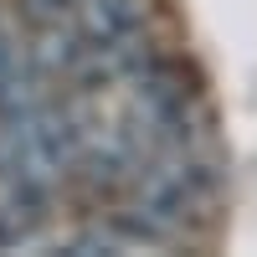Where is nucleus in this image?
<instances>
[{
	"instance_id": "nucleus-1",
	"label": "nucleus",
	"mask_w": 257,
	"mask_h": 257,
	"mask_svg": "<svg viewBox=\"0 0 257 257\" xmlns=\"http://www.w3.org/2000/svg\"><path fill=\"white\" fill-rule=\"evenodd\" d=\"M82 144H88V128L72 108L41 98L31 108L6 113V128H0V170L16 185H47L57 175H67L77 165Z\"/></svg>"
},
{
	"instance_id": "nucleus-2",
	"label": "nucleus",
	"mask_w": 257,
	"mask_h": 257,
	"mask_svg": "<svg viewBox=\"0 0 257 257\" xmlns=\"http://www.w3.org/2000/svg\"><path fill=\"white\" fill-rule=\"evenodd\" d=\"M41 226H47V196H41V185H16V196L0 206V252L36 242Z\"/></svg>"
}]
</instances>
